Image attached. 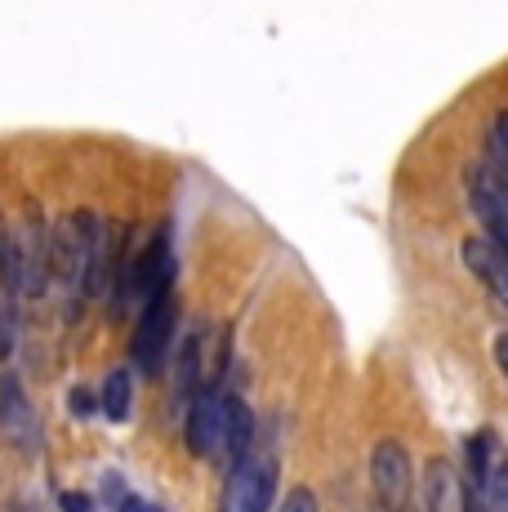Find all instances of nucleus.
Segmentation results:
<instances>
[{
    "instance_id": "nucleus-15",
    "label": "nucleus",
    "mask_w": 508,
    "mask_h": 512,
    "mask_svg": "<svg viewBox=\"0 0 508 512\" xmlns=\"http://www.w3.org/2000/svg\"><path fill=\"white\" fill-rule=\"evenodd\" d=\"M94 406H99V401H94V392H90V388H72V392H67V410H72L76 419L94 415Z\"/></svg>"
},
{
    "instance_id": "nucleus-20",
    "label": "nucleus",
    "mask_w": 508,
    "mask_h": 512,
    "mask_svg": "<svg viewBox=\"0 0 508 512\" xmlns=\"http://www.w3.org/2000/svg\"><path fill=\"white\" fill-rule=\"evenodd\" d=\"M504 290H508V277H504Z\"/></svg>"
},
{
    "instance_id": "nucleus-16",
    "label": "nucleus",
    "mask_w": 508,
    "mask_h": 512,
    "mask_svg": "<svg viewBox=\"0 0 508 512\" xmlns=\"http://www.w3.org/2000/svg\"><path fill=\"white\" fill-rule=\"evenodd\" d=\"M58 508H63V512H94L90 499H85V495H76V490H67V495L58 499Z\"/></svg>"
},
{
    "instance_id": "nucleus-6",
    "label": "nucleus",
    "mask_w": 508,
    "mask_h": 512,
    "mask_svg": "<svg viewBox=\"0 0 508 512\" xmlns=\"http://www.w3.org/2000/svg\"><path fill=\"white\" fill-rule=\"evenodd\" d=\"M424 508L428 512H468V486L455 472V464L433 459L424 472Z\"/></svg>"
},
{
    "instance_id": "nucleus-8",
    "label": "nucleus",
    "mask_w": 508,
    "mask_h": 512,
    "mask_svg": "<svg viewBox=\"0 0 508 512\" xmlns=\"http://www.w3.org/2000/svg\"><path fill=\"white\" fill-rule=\"evenodd\" d=\"M250 410L241 397H223V455L237 464L241 455L250 450Z\"/></svg>"
},
{
    "instance_id": "nucleus-10",
    "label": "nucleus",
    "mask_w": 508,
    "mask_h": 512,
    "mask_svg": "<svg viewBox=\"0 0 508 512\" xmlns=\"http://www.w3.org/2000/svg\"><path fill=\"white\" fill-rule=\"evenodd\" d=\"M130 401H134L130 370H112L103 379V415L112 423H125V419H130Z\"/></svg>"
},
{
    "instance_id": "nucleus-11",
    "label": "nucleus",
    "mask_w": 508,
    "mask_h": 512,
    "mask_svg": "<svg viewBox=\"0 0 508 512\" xmlns=\"http://www.w3.org/2000/svg\"><path fill=\"white\" fill-rule=\"evenodd\" d=\"M464 459H468V477H473L477 486H486L491 464H495V437L491 432H473V437L464 441Z\"/></svg>"
},
{
    "instance_id": "nucleus-1",
    "label": "nucleus",
    "mask_w": 508,
    "mask_h": 512,
    "mask_svg": "<svg viewBox=\"0 0 508 512\" xmlns=\"http://www.w3.org/2000/svg\"><path fill=\"white\" fill-rule=\"evenodd\" d=\"M277 477L281 464L268 450H246L232 464L228 490H223V512H268L277 499Z\"/></svg>"
},
{
    "instance_id": "nucleus-5",
    "label": "nucleus",
    "mask_w": 508,
    "mask_h": 512,
    "mask_svg": "<svg viewBox=\"0 0 508 512\" xmlns=\"http://www.w3.org/2000/svg\"><path fill=\"white\" fill-rule=\"evenodd\" d=\"M188 450L197 459H214L223 450V397L197 392L188 410Z\"/></svg>"
},
{
    "instance_id": "nucleus-9",
    "label": "nucleus",
    "mask_w": 508,
    "mask_h": 512,
    "mask_svg": "<svg viewBox=\"0 0 508 512\" xmlns=\"http://www.w3.org/2000/svg\"><path fill=\"white\" fill-rule=\"evenodd\" d=\"M0 294H18V241H14V210L0 201Z\"/></svg>"
},
{
    "instance_id": "nucleus-2",
    "label": "nucleus",
    "mask_w": 508,
    "mask_h": 512,
    "mask_svg": "<svg viewBox=\"0 0 508 512\" xmlns=\"http://www.w3.org/2000/svg\"><path fill=\"white\" fill-rule=\"evenodd\" d=\"M139 312L143 317H139V326H134L130 357L143 374H156L165 366V357H170V339H174V290L148 299Z\"/></svg>"
},
{
    "instance_id": "nucleus-14",
    "label": "nucleus",
    "mask_w": 508,
    "mask_h": 512,
    "mask_svg": "<svg viewBox=\"0 0 508 512\" xmlns=\"http://www.w3.org/2000/svg\"><path fill=\"white\" fill-rule=\"evenodd\" d=\"M277 512H317V495H312L308 486H295L286 499H281Z\"/></svg>"
},
{
    "instance_id": "nucleus-17",
    "label": "nucleus",
    "mask_w": 508,
    "mask_h": 512,
    "mask_svg": "<svg viewBox=\"0 0 508 512\" xmlns=\"http://www.w3.org/2000/svg\"><path fill=\"white\" fill-rule=\"evenodd\" d=\"M495 361H500V370L508 374V334H495Z\"/></svg>"
},
{
    "instance_id": "nucleus-19",
    "label": "nucleus",
    "mask_w": 508,
    "mask_h": 512,
    "mask_svg": "<svg viewBox=\"0 0 508 512\" xmlns=\"http://www.w3.org/2000/svg\"><path fill=\"white\" fill-rule=\"evenodd\" d=\"M9 512H32V508H9Z\"/></svg>"
},
{
    "instance_id": "nucleus-18",
    "label": "nucleus",
    "mask_w": 508,
    "mask_h": 512,
    "mask_svg": "<svg viewBox=\"0 0 508 512\" xmlns=\"http://www.w3.org/2000/svg\"><path fill=\"white\" fill-rule=\"evenodd\" d=\"M121 512H148V504H143V499H125V504H121Z\"/></svg>"
},
{
    "instance_id": "nucleus-4",
    "label": "nucleus",
    "mask_w": 508,
    "mask_h": 512,
    "mask_svg": "<svg viewBox=\"0 0 508 512\" xmlns=\"http://www.w3.org/2000/svg\"><path fill=\"white\" fill-rule=\"evenodd\" d=\"M370 481H375L379 499L388 508H406L410 504V490H415V477H410V455L402 441H379L375 455H370Z\"/></svg>"
},
{
    "instance_id": "nucleus-7",
    "label": "nucleus",
    "mask_w": 508,
    "mask_h": 512,
    "mask_svg": "<svg viewBox=\"0 0 508 512\" xmlns=\"http://www.w3.org/2000/svg\"><path fill=\"white\" fill-rule=\"evenodd\" d=\"M459 259H464V268L473 272V277H482L486 285H495V290H504L508 259H504L500 250H495V241H486L482 232H468L464 241H459Z\"/></svg>"
},
{
    "instance_id": "nucleus-3",
    "label": "nucleus",
    "mask_w": 508,
    "mask_h": 512,
    "mask_svg": "<svg viewBox=\"0 0 508 512\" xmlns=\"http://www.w3.org/2000/svg\"><path fill=\"white\" fill-rule=\"evenodd\" d=\"M0 432H5L9 446L27 450V455L41 450V419H36L18 374H0Z\"/></svg>"
},
{
    "instance_id": "nucleus-13",
    "label": "nucleus",
    "mask_w": 508,
    "mask_h": 512,
    "mask_svg": "<svg viewBox=\"0 0 508 512\" xmlns=\"http://www.w3.org/2000/svg\"><path fill=\"white\" fill-rule=\"evenodd\" d=\"M197 361H201V348L197 339L183 343V357H179V383L183 388H197Z\"/></svg>"
},
{
    "instance_id": "nucleus-12",
    "label": "nucleus",
    "mask_w": 508,
    "mask_h": 512,
    "mask_svg": "<svg viewBox=\"0 0 508 512\" xmlns=\"http://www.w3.org/2000/svg\"><path fill=\"white\" fill-rule=\"evenodd\" d=\"M486 495H491L495 512H508V459H495L491 477H486Z\"/></svg>"
}]
</instances>
